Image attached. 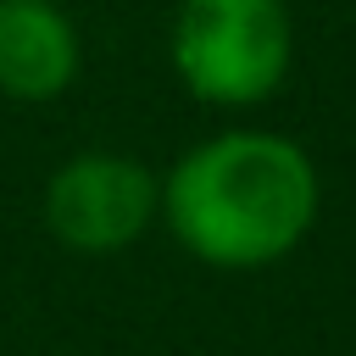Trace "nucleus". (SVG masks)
Listing matches in <instances>:
<instances>
[{"mask_svg": "<svg viewBox=\"0 0 356 356\" xmlns=\"http://www.w3.org/2000/svg\"><path fill=\"white\" fill-rule=\"evenodd\" d=\"M161 217V178L122 150H78L44 184V228L78 256H117Z\"/></svg>", "mask_w": 356, "mask_h": 356, "instance_id": "nucleus-3", "label": "nucleus"}, {"mask_svg": "<svg viewBox=\"0 0 356 356\" xmlns=\"http://www.w3.org/2000/svg\"><path fill=\"white\" fill-rule=\"evenodd\" d=\"M323 184L289 134L228 128L189 145L161 178V222L172 239L222 273L284 261L317 222Z\"/></svg>", "mask_w": 356, "mask_h": 356, "instance_id": "nucleus-1", "label": "nucleus"}, {"mask_svg": "<svg viewBox=\"0 0 356 356\" xmlns=\"http://www.w3.org/2000/svg\"><path fill=\"white\" fill-rule=\"evenodd\" d=\"M83 39L61 0H0V95L44 106L78 83Z\"/></svg>", "mask_w": 356, "mask_h": 356, "instance_id": "nucleus-4", "label": "nucleus"}, {"mask_svg": "<svg viewBox=\"0 0 356 356\" xmlns=\"http://www.w3.org/2000/svg\"><path fill=\"white\" fill-rule=\"evenodd\" d=\"M167 56L195 100L222 111L261 106L289 78L295 22L284 0H178Z\"/></svg>", "mask_w": 356, "mask_h": 356, "instance_id": "nucleus-2", "label": "nucleus"}]
</instances>
